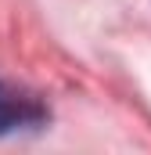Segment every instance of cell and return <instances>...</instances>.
Here are the masks:
<instances>
[{
    "mask_svg": "<svg viewBox=\"0 0 151 155\" xmlns=\"http://www.w3.org/2000/svg\"><path fill=\"white\" fill-rule=\"evenodd\" d=\"M47 123V108L40 105V97L18 90L14 83L0 79V137L18 134V130H33Z\"/></svg>",
    "mask_w": 151,
    "mask_h": 155,
    "instance_id": "6da1fadb",
    "label": "cell"
}]
</instances>
